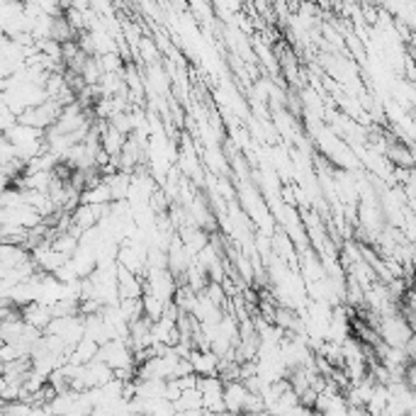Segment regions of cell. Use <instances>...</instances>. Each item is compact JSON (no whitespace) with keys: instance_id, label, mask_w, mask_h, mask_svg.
<instances>
[{"instance_id":"2e32d148","label":"cell","mask_w":416,"mask_h":416,"mask_svg":"<svg viewBox=\"0 0 416 416\" xmlns=\"http://www.w3.org/2000/svg\"><path fill=\"white\" fill-rule=\"evenodd\" d=\"M249 416H270V414H268V411L263 409V411H256V414H249Z\"/></svg>"},{"instance_id":"8fae6325","label":"cell","mask_w":416,"mask_h":416,"mask_svg":"<svg viewBox=\"0 0 416 416\" xmlns=\"http://www.w3.org/2000/svg\"><path fill=\"white\" fill-rule=\"evenodd\" d=\"M137 51H142L144 62H146L149 66H151V64H158V59H161V56H158V46L153 44L151 37H142L137 44Z\"/></svg>"},{"instance_id":"9c48e42d","label":"cell","mask_w":416,"mask_h":416,"mask_svg":"<svg viewBox=\"0 0 416 416\" xmlns=\"http://www.w3.org/2000/svg\"><path fill=\"white\" fill-rule=\"evenodd\" d=\"M176 411H202V399L198 390H183L176 399Z\"/></svg>"},{"instance_id":"9a60e30c","label":"cell","mask_w":416,"mask_h":416,"mask_svg":"<svg viewBox=\"0 0 416 416\" xmlns=\"http://www.w3.org/2000/svg\"><path fill=\"white\" fill-rule=\"evenodd\" d=\"M200 416H231L229 411H217V414H212V411H202Z\"/></svg>"},{"instance_id":"8992f818","label":"cell","mask_w":416,"mask_h":416,"mask_svg":"<svg viewBox=\"0 0 416 416\" xmlns=\"http://www.w3.org/2000/svg\"><path fill=\"white\" fill-rule=\"evenodd\" d=\"M188 363L193 368V375L198 377H214L219 370V358L212 350H190Z\"/></svg>"},{"instance_id":"30bf717a","label":"cell","mask_w":416,"mask_h":416,"mask_svg":"<svg viewBox=\"0 0 416 416\" xmlns=\"http://www.w3.org/2000/svg\"><path fill=\"white\" fill-rule=\"evenodd\" d=\"M97 64H100V71L102 73H122L127 64L120 59L117 54H107V56H95Z\"/></svg>"},{"instance_id":"5b68a950","label":"cell","mask_w":416,"mask_h":416,"mask_svg":"<svg viewBox=\"0 0 416 416\" xmlns=\"http://www.w3.org/2000/svg\"><path fill=\"white\" fill-rule=\"evenodd\" d=\"M249 390L244 387V382H224L222 390V401H224V411H229L231 416H241L244 414V401Z\"/></svg>"},{"instance_id":"5bb4252c","label":"cell","mask_w":416,"mask_h":416,"mask_svg":"<svg viewBox=\"0 0 416 416\" xmlns=\"http://www.w3.org/2000/svg\"><path fill=\"white\" fill-rule=\"evenodd\" d=\"M346 416H368V411L363 409V406H348V411H346Z\"/></svg>"},{"instance_id":"277c9868","label":"cell","mask_w":416,"mask_h":416,"mask_svg":"<svg viewBox=\"0 0 416 416\" xmlns=\"http://www.w3.org/2000/svg\"><path fill=\"white\" fill-rule=\"evenodd\" d=\"M46 336H56L59 341L66 343V348H73L83 339V319L78 314L73 316H56L44 331Z\"/></svg>"},{"instance_id":"52a82bcc","label":"cell","mask_w":416,"mask_h":416,"mask_svg":"<svg viewBox=\"0 0 416 416\" xmlns=\"http://www.w3.org/2000/svg\"><path fill=\"white\" fill-rule=\"evenodd\" d=\"M22 321H25L27 326H32L35 331H39V334H44L46 331V326L51 324V310L49 307H44V305H39V302H30V305H25L22 307Z\"/></svg>"},{"instance_id":"7c38bea8","label":"cell","mask_w":416,"mask_h":416,"mask_svg":"<svg viewBox=\"0 0 416 416\" xmlns=\"http://www.w3.org/2000/svg\"><path fill=\"white\" fill-rule=\"evenodd\" d=\"M285 416H316V414H314V409H310V406L297 404V406H292Z\"/></svg>"},{"instance_id":"6da1fadb","label":"cell","mask_w":416,"mask_h":416,"mask_svg":"<svg viewBox=\"0 0 416 416\" xmlns=\"http://www.w3.org/2000/svg\"><path fill=\"white\" fill-rule=\"evenodd\" d=\"M375 331H377V339H380V343H385L387 348H404V346L414 339V334H411L414 329L406 324V319L401 314L380 316Z\"/></svg>"},{"instance_id":"ba28073f","label":"cell","mask_w":416,"mask_h":416,"mask_svg":"<svg viewBox=\"0 0 416 416\" xmlns=\"http://www.w3.org/2000/svg\"><path fill=\"white\" fill-rule=\"evenodd\" d=\"M81 205H91V207H102V205H110L112 202V195H110V188L105 183H97L93 188L83 190L81 193Z\"/></svg>"},{"instance_id":"7a4b0ae2","label":"cell","mask_w":416,"mask_h":416,"mask_svg":"<svg viewBox=\"0 0 416 416\" xmlns=\"http://www.w3.org/2000/svg\"><path fill=\"white\" fill-rule=\"evenodd\" d=\"M95 361L105 363L110 370H137L132 348H129V343L122 339H112L107 341L105 346H100Z\"/></svg>"},{"instance_id":"4fadbf2b","label":"cell","mask_w":416,"mask_h":416,"mask_svg":"<svg viewBox=\"0 0 416 416\" xmlns=\"http://www.w3.org/2000/svg\"><path fill=\"white\" fill-rule=\"evenodd\" d=\"M27 416H51V411L46 409V406H32Z\"/></svg>"},{"instance_id":"e0dca14e","label":"cell","mask_w":416,"mask_h":416,"mask_svg":"<svg viewBox=\"0 0 416 416\" xmlns=\"http://www.w3.org/2000/svg\"><path fill=\"white\" fill-rule=\"evenodd\" d=\"M0 368H3V363H0Z\"/></svg>"},{"instance_id":"3957f363","label":"cell","mask_w":416,"mask_h":416,"mask_svg":"<svg viewBox=\"0 0 416 416\" xmlns=\"http://www.w3.org/2000/svg\"><path fill=\"white\" fill-rule=\"evenodd\" d=\"M142 290H144V294H151V297H156V300H161L168 305V302H173V294H176V290H178V283H176V278L168 273V268L146 270V273L142 275Z\"/></svg>"}]
</instances>
